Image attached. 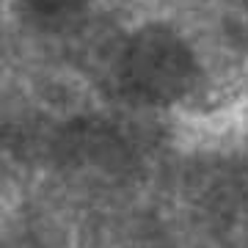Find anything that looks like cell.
<instances>
[{"mask_svg":"<svg viewBox=\"0 0 248 248\" xmlns=\"http://www.w3.org/2000/svg\"><path fill=\"white\" fill-rule=\"evenodd\" d=\"M9 9V0H0V17H3V11Z\"/></svg>","mask_w":248,"mask_h":248,"instance_id":"5","label":"cell"},{"mask_svg":"<svg viewBox=\"0 0 248 248\" xmlns=\"http://www.w3.org/2000/svg\"><path fill=\"white\" fill-rule=\"evenodd\" d=\"M119 94L141 105H174L199 83V61L185 39L163 22L133 31L108 55Z\"/></svg>","mask_w":248,"mask_h":248,"instance_id":"1","label":"cell"},{"mask_svg":"<svg viewBox=\"0 0 248 248\" xmlns=\"http://www.w3.org/2000/svg\"><path fill=\"white\" fill-rule=\"evenodd\" d=\"M187 202L202 229L221 246L248 243V169L226 160H199L185 179Z\"/></svg>","mask_w":248,"mask_h":248,"instance_id":"3","label":"cell"},{"mask_svg":"<svg viewBox=\"0 0 248 248\" xmlns=\"http://www.w3.org/2000/svg\"><path fill=\"white\" fill-rule=\"evenodd\" d=\"M42 160L63 177L116 182L135 171L138 152L127 133L110 119L69 116L50 124Z\"/></svg>","mask_w":248,"mask_h":248,"instance_id":"2","label":"cell"},{"mask_svg":"<svg viewBox=\"0 0 248 248\" xmlns=\"http://www.w3.org/2000/svg\"><path fill=\"white\" fill-rule=\"evenodd\" d=\"M240 6H243V9L248 11V0H240Z\"/></svg>","mask_w":248,"mask_h":248,"instance_id":"6","label":"cell"},{"mask_svg":"<svg viewBox=\"0 0 248 248\" xmlns=\"http://www.w3.org/2000/svg\"><path fill=\"white\" fill-rule=\"evenodd\" d=\"M94 0H9L11 17L22 31L42 39L72 36L86 17Z\"/></svg>","mask_w":248,"mask_h":248,"instance_id":"4","label":"cell"}]
</instances>
